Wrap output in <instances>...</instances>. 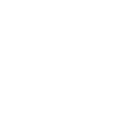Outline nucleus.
Here are the masks:
<instances>
[]
</instances>
